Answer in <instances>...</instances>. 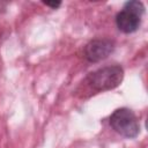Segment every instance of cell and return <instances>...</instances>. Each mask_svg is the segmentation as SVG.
I'll use <instances>...</instances> for the list:
<instances>
[{"label": "cell", "instance_id": "cell-4", "mask_svg": "<svg viewBox=\"0 0 148 148\" xmlns=\"http://www.w3.org/2000/svg\"><path fill=\"white\" fill-rule=\"evenodd\" d=\"M114 44L110 39H94L90 40L84 47V56L91 62L101 61L110 56L113 51Z\"/></svg>", "mask_w": 148, "mask_h": 148}, {"label": "cell", "instance_id": "cell-1", "mask_svg": "<svg viewBox=\"0 0 148 148\" xmlns=\"http://www.w3.org/2000/svg\"><path fill=\"white\" fill-rule=\"evenodd\" d=\"M123 68L119 65H112L90 73L86 77V82L94 91H105L118 87L123 81Z\"/></svg>", "mask_w": 148, "mask_h": 148}, {"label": "cell", "instance_id": "cell-5", "mask_svg": "<svg viewBox=\"0 0 148 148\" xmlns=\"http://www.w3.org/2000/svg\"><path fill=\"white\" fill-rule=\"evenodd\" d=\"M44 3H45L46 6L52 7V8H57V7H59V6H60V1H57V2H49V1H44Z\"/></svg>", "mask_w": 148, "mask_h": 148}, {"label": "cell", "instance_id": "cell-3", "mask_svg": "<svg viewBox=\"0 0 148 148\" xmlns=\"http://www.w3.org/2000/svg\"><path fill=\"white\" fill-rule=\"evenodd\" d=\"M110 125L117 133L126 138H135L140 132V125L135 114L126 108L113 111L110 117Z\"/></svg>", "mask_w": 148, "mask_h": 148}, {"label": "cell", "instance_id": "cell-2", "mask_svg": "<svg viewBox=\"0 0 148 148\" xmlns=\"http://www.w3.org/2000/svg\"><path fill=\"white\" fill-rule=\"evenodd\" d=\"M145 7L140 1H128L125 3L123 10L116 16V24L118 29L125 34H131L138 30L141 23V15Z\"/></svg>", "mask_w": 148, "mask_h": 148}]
</instances>
